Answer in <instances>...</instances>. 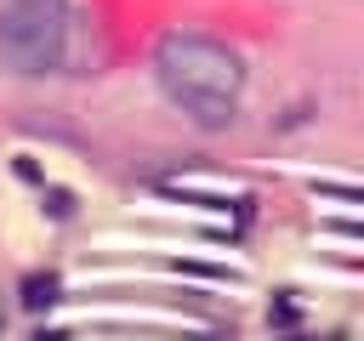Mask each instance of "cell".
Returning <instances> with one entry per match:
<instances>
[{
  "label": "cell",
  "mask_w": 364,
  "mask_h": 341,
  "mask_svg": "<svg viewBox=\"0 0 364 341\" xmlns=\"http://www.w3.org/2000/svg\"><path fill=\"white\" fill-rule=\"evenodd\" d=\"M74 17L63 0H0V57L17 74H51L68 63Z\"/></svg>",
  "instance_id": "cell-2"
},
{
  "label": "cell",
  "mask_w": 364,
  "mask_h": 341,
  "mask_svg": "<svg viewBox=\"0 0 364 341\" xmlns=\"http://www.w3.org/2000/svg\"><path fill=\"white\" fill-rule=\"evenodd\" d=\"M51 301H57V278H51V273H34V278L23 284V307L40 313V307H51Z\"/></svg>",
  "instance_id": "cell-3"
},
{
  "label": "cell",
  "mask_w": 364,
  "mask_h": 341,
  "mask_svg": "<svg viewBox=\"0 0 364 341\" xmlns=\"http://www.w3.org/2000/svg\"><path fill=\"white\" fill-rule=\"evenodd\" d=\"M154 74L165 85V97L193 114L199 125H228L233 108H239V91H245V68L228 45L205 40V34H165L159 51H154Z\"/></svg>",
  "instance_id": "cell-1"
}]
</instances>
